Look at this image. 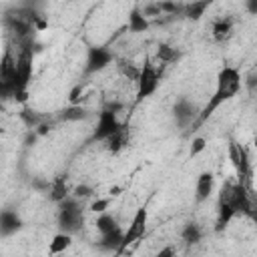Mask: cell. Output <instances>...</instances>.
Returning a JSON list of instances; mask_svg holds the SVG:
<instances>
[{"instance_id":"obj_38","label":"cell","mask_w":257,"mask_h":257,"mask_svg":"<svg viewBox=\"0 0 257 257\" xmlns=\"http://www.w3.org/2000/svg\"><path fill=\"white\" fill-rule=\"evenodd\" d=\"M0 135H4V128H2V126H0Z\"/></svg>"},{"instance_id":"obj_15","label":"cell","mask_w":257,"mask_h":257,"mask_svg":"<svg viewBox=\"0 0 257 257\" xmlns=\"http://www.w3.org/2000/svg\"><path fill=\"white\" fill-rule=\"evenodd\" d=\"M128 30L131 32H135V34H139V32H145V30H149V18L143 14V10L139 8V6H133L131 8V12H128Z\"/></svg>"},{"instance_id":"obj_24","label":"cell","mask_w":257,"mask_h":257,"mask_svg":"<svg viewBox=\"0 0 257 257\" xmlns=\"http://www.w3.org/2000/svg\"><path fill=\"white\" fill-rule=\"evenodd\" d=\"M94 225H96L98 233H100V235H104V233L114 231V229L118 227V221H116V217H114V215H110V213H100V215L96 217Z\"/></svg>"},{"instance_id":"obj_10","label":"cell","mask_w":257,"mask_h":257,"mask_svg":"<svg viewBox=\"0 0 257 257\" xmlns=\"http://www.w3.org/2000/svg\"><path fill=\"white\" fill-rule=\"evenodd\" d=\"M173 116H175V122L185 128V126H189L191 122L197 120L199 108H197V104L191 102L187 96H181V98L173 104Z\"/></svg>"},{"instance_id":"obj_33","label":"cell","mask_w":257,"mask_h":257,"mask_svg":"<svg viewBox=\"0 0 257 257\" xmlns=\"http://www.w3.org/2000/svg\"><path fill=\"white\" fill-rule=\"evenodd\" d=\"M122 106H124L122 102H106L102 110H108V112H114V114H118V112L122 110Z\"/></svg>"},{"instance_id":"obj_32","label":"cell","mask_w":257,"mask_h":257,"mask_svg":"<svg viewBox=\"0 0 257 257\" xmlns=\"http://www.w3.org/2000/svg\"><path fill=\"white\" fill-rule=\"evenodd\" d=\"M82 84H76L72 90H70V94H68V102L70 104H78V98H80V94H82Z\"/></svg>"},{"instance_id":"obj_27","label":"cell","mask_w":257,"mask_h":257,"mask_svg":"<svg viewBox=\"0 0 257 257\" xmlns=\"http://www.w3.org/2000/svg\"><path fill=\"white\" fill-rule=\"evenodd\" d=\"M157 4H159L161 14H163V12H165V14H171V16L183 14V4H181V2H157Z\"/></svg>"},{"instance_id":"obj_1","label":"cell","mask_w":257,"mask_h":257,"mask_svg":"<svg viewBox=\"0 0 257 257\" xmlns=\"http://www.w3.org/2000/svg\"><path fill=\"white\" fill-rule=\"evenodd\" d=\"M241 86H243V78H241L239 68H235V66H223V68L217 72V86H215V92L211 94V98L207 100V104L199 110V116H197V120H195V126L201 124V122H205L223 102L235 98V96L239 94Z\"/></svg>"},{"instance_id":"obj_25","label":"cell","mask_w":257,"mask_h":257,"mask_svg":"<svg viewBox=\"0 0 257 257\" xmlns=\"http://www.w3.org/2000/svg\"><path fill=\"white\" fill-rule=\"evenodd\" d=\"M116 62H118V64H116L118 72H120V74H122L126 80H133V82H137V80H139V72H141V66L133 64L131 60H122V58H118Z\"/></svg>"},{"instance_id":"obj_6","label":"cell","mask_w":257,"mask_h":257,"mask_svg":"<svg viewBox=\"0 0 257 257\" xmlns=\"http://www.w3.org/2000/svg\"><path fill=\"white\" fill-rule=\"evenodd\" d=\"M147 221H149V211L147 207H139L135 211V217L131 221V225L126 227V231H122V241H120V247L114 255H120L122 251H126L131 245H135L137 241H141L147 233Z\"/></svg>"},{"instance_id":"obj_9","label":"cell","mask_w":257,"mask_h":257,"mask_svg":"<svg viewBox=\"0 0 257 257\" xmlns=\"http://www.w3.org/2000/svg\"><path fill=\"white\" fill-rule=\"evenodd\" d=\"M122 128V122L118 120V116L114 112H108V110H100L98 112V118H96V124L92 128V135H90V141H100L104 143L108 137H112L114 133H118Z\"/></svg>"},{"instance_id":"obj_35","label":"cell","mask_w":257,"mask_h":257,"mask_svg":"<svg viewBox=\"0 0 257 257\" xmlns=\"http://www.w3.org/2000/svg\"><path fill=\"white\" fill-rule=\"evenodd\" d=\"M48 131H50V126H48V124H46V122H40V124H38V126H36V128H34V133H36V135H38V137H44V135H46V133H48Z\"/></svg>"},{"instance_id":"obj_8","label":"cell","mask_w":257,"mask_h":257,"mask_svg":"<svg viewBox=\"0 0 257 257\" xmlns=\"http://www.w3.org/2000/svg\"><path fill=\"white\" fill-rule=\"evenodd\" d=\"M114 60V54L106 48V46H98L92 44L86 50V62H84V74H96L100 70H104L106 66H110Z\"/></svg>"},{"instance_id":"obj_22","label":"cell","mask_w":257,"mask_h":257,"mask_svg":"<svg viewBox=\"0 0 257 257\" xmlns=\"http://www.w3.org/2000/svg\"><path fill=\"white\" fill-rule=\"evenodd\" d=\"M20 120L24 122V126H26L28 131H34L40 122H44V116H42L38 110L30 108V106H22V110H20Z\"/></svg>"},{"instance_id":"obj_30","label":"cell","mask_w":257,"mask_h":257,"mask_svg":"<svg viewBox=\"0 0 257 257\" xmlns=\"http://www.w3.org/2000/svg\"><path fill=\"white\" fill-rule=\"evenodd\" d=\"M92 195H94V189H92L90 185H84V183H82V185H76V187L72 189V197L78 199V201H80V199H88V197H92Z\"/></svg>"},{"instance_id":"obj_13","label":"cell","mask_w":257,"mask_h":257,"mask_svg":"<svg viewBox=\"0 0 257 257\" xmlns=\"http://www.w3.org/2000/svg\"><path fill=\"white\" fill-rule=\"evenodd\" d=\"M211 36L215 42H225L233 36V18L231 16H221L213 22L211 26Z\"/></svg>"},{"instance_id":"obj_20","label":"cell","mask_w":257,"mask_h":257,"mask_svg":"<svg viewBox=\"0 0 257 257\" xmlns=\"http://www.w3.org/2000/svg\"><path fill=\"white\" fill-rule=\"evenodd\" d=\"M104 143H106L104 147H106V151H108V153H112V155L120 153V151H122V149L128 145V135H126V128L122 126L118 133H114L112 137H108Z\"/></svg>"},{"instance_id":"obj_26","label":"cell","mask_w":257,"mask_h":257,"mask_svg":"<svg viewBox=\"0 0 257 257\" xmlns=\"http://www.w3.org/2000/svg\"><path fill=\"white\" fill-rule=\"evenodd\" d=\"M179 56H181V54H179V50H177V48H173V46H171V44H167V42H161V44L157 46V58H159L161 62H165V64L175 62Z\"/></svg>"},{"instance_id":"obj_14","label":"cell","mask_w":257,"mask_h":257,"mask_svg":"<svg viewBox=\"0 0 257 257\" xmlns=\"http://www.w3.org/2000/svg\"><path fill=\"white\" fill-rule=\"evenodd\" d=\"M70 195V187H68V177L66 175H58L52 183H50V189H48V197L52 203H62L66 197Z\"/></svg>"},{"instance_id":"obj_2","label":"cell","mask_w":257,"mask_h":257,"mask_svg":"<svg viewBox=\"0 0 257 257\" xmlns=\"http://www.w3.org/2000/svg\"><path fill=\"white\" fill-rule=\"evenodd\" d=\"M219 201H225L231 205V209L235 211V215H247V217H255L253 211V203H251V191L241 185V183H231L225 181L219 193Z\"/></svg>"},{"instance_id":"obj_11","label":"cell","mask_w":257,"mask_h":257,"mask_svg":"<svg viewBox=\"0 0 257 257\" xmlns=\"http://www.w3.org/2000/svg\"><path fill=\"white\" fill-rule=\"evenodd\" d=\"M22 227H24V221L14 209H2L0 211V237H12Z\"/></svg>"},{"instance_id":"obj_12","label":"cell","mask_w":257,"mask_h":257,"mask_svg":"<svg viewBox=\"0 0 257 257\" xmlns=\"http://www.w3.org/2000/svg\"><path fill=\"white\" fill-rule=\"evenodd\" d=\"M213 189H215V177H213V173L211 171L199 173L197 183H195V201L197 203L207 201L213 195Z\"/></svg>"},{"instance_id":"obj_5","label":"cell","mask_w":257,"mask_h":257,"mask_svg":"<svg viewBox=\"0 0 257 257\" xmlns=\"http://www.w3.org/2000/svg\"><path fill=\"white\" fill-rule=\"evenodd\" d=\"M229 161L237 173V183L245 185L251 191V159L247 149L237 141H229Z\"/></svg>"},{"instance_id":"obj_17","label":"cell","mask_w":257,"mask_h":257,"mask_svg":"<svg viewBox=\"0 0 257 257\" xmlns=\"http://www.w3.org/2000/svg\"><path fill=\"white\" fill-rule=\"evenodd\" d=\"M181 239H183L187 245H197V243H201V239H203V229H201V225L195 223V221L185 223V227L181 229Z\"/></svg>"},{"instance_id":"obj_31","label":"cell","mask_w":257,"mask_h":257,"mask_svg":"<svg viewBox=\"0 0 257 257\" xmlns=\"http://www.w3.org/2000/svg\"><path fill=\"white\" fill-rule=\"evenodd\" d=\"M14 96V90H12V86L0 76V100H6V98H12Z\"/></svg>"},{"instance_id":"obj_18","label":"cell","mask_w":257,"mask_h":257,"mask_svg":"<svg viewBox=\"0 0 257 257\" xmlns=\"http://www.w3.org/2000/svg\"><path fill=\"white\" fill-rule=\"evenodd\" d=\"M209 6H211L209 0L187 2V4H183V14H181V16H185V18H189V20H201V16L205 14V10H207Z\"/></svg>"},{"instance_id":"obj_34","label":"cell","mask_w":257,"mask_h":257,"mask_svg":"<svg viewBox=\"0 0 257 257\" xmlns=\"http://www.w3.org/2000/svg\"><path fill=\"white\" fill-rule=\"evenodd\" d=\"M155 257H175V247H173V245H167V247H163Z\"/></svg>"},{"instance_id":"obj_36","label":"cell","mask_w":257,"mask_h":257,"mask_svg":"<svg viewBox=\"0 0 257 257\" xmlns=\"http://www.w3.org/2000/svg\"><path fill=\"white\" fill-rule=\"evenodd\" d=\"M247 8L251 10V14H257V0H249L247 2Z\"/></svg>"},{"instance_id":"obj_16","label":"cell","mask_w":257,"mask_h":257,"mask_svg":"<svg viewBox=\"0 0 257 257\" xmlns=\"http://www.w3.org/2000/svg\"><path fill=\"white\" fill-rule=\"evenodd\" d=\"M120 241H122V229L116 227L114 231L100 235V239H98V247H100L102 251H112V253H116L118 247H120Z\"/></svg>"},{"instance_id":"obj_37","label":"cell","mask_w":257,"mask_h":257,"mask_svg":"<svg viewBox=\"0 0 257 257\" xmlns=\"http://www.w3.org/2000/svg\"><path fill=\"white\" fill-rule=\"evenodd\" d=\"M120 195V187H110L108 189V197L112 199V197H118Z\"/></svg>"},{"instance_id":"obj_29","label":"cell","mask_w":257,"mask_h":257,"mask_svg":"<svg viewBox=\"0 0 257 257\" xmlns=\"http://www.w3.org/2000/svg\"><path fill=\"white\" fill-rule=\"evenodd\" d=\"M110 201H112L110 197H98V199H94L90 203V211L92 213H98V215L100 213H106V209L110 207Z\"/></svg>"},{"instance_id":"obj_21","label":"cell","mask_w":257,"mask_h":257,"mask_svg":"<svg viewBox=\"0 0 257 257\" xmlns=\"http://www.w3.org/2000/svg\"><path fill=\"white\" fill-rule=\"evenodd\" d=\"M70 245H72V235H68V233H56V235L50 239V243H48V253H50V255H60V253H64Z\"/></svg>"},{"instance_id":"obj_23","label":"cell","mask_w":257,"mask_h":257,"mask_svg":"<svg viewBox=\"0 0 257 257\" xmlns=\"http://www.w3.org/2000/svg\"><path fill=\"white\" fill-rule=\"evenodd\" d=\"M86 116H88V110L80 104H70V106L62 108L58 114L60 120H84Z\"/></svg>"},{"instance_id":"obj_7","label":"cell","mask_w":257,"mask_h":257,"mask_svg":"<svg viewBox=\"0 0 257 257\" xmlns=\"http://www.w3.org/2000/svg\"><path fill=\"white\" fill-rule=\"evenodd\" d=\"M159 82H161V72L151 60H145L137 80V102H143L145 98L153 96L159 88Z\"/></svg>"},{"instance_id":"obj_19","label":"cell","mask_w":257,"mask_h":257,"mask_svg":"<svg viewBox=\"0 0 257 257\" xmlns=\"http://www.w3.org/2000/svg\"><path fill=\"white\" fill-rule=\"evenodd\" d=\"M233 217H235V211L231 209V205L225 203V201H217V223H215V231H223L231 223Z\"/></svg>"},{"instance_id":"obj_3","label":"cell","mask_w":257,"mask_h":257,"mask_svg":"<svg viewBox=\"0 0 257 257\" xmlns=\"http://www.w3.org/2000/svg\"><path fill=\"white\" fill-rule=\"evenodd\" d=\"M32 36L20 40V50L16 56V72H14V94L28 90L30 78H32Z\"/></svg>"},{"instance_id":"obj_28","label":"cell","mask_w":257,"mask_h":257,"mask_svg":"<svg viewBox=\"0 0 257 257\" xmlns=\"http://www.w3.org/2000/svg\"><path fill=\"white\" fill-rule=\"evenodd\" d=\"M205 149H207V139H205V137H195V139L191 141V147H189V157L193 159V157L201 155Z\"/></svg>"},{"instance_id":"obj_4","label":"cell","mask_w":257,"mask_h":257,"mask_svg":"<svg viewBox=\"0 0 257 257\" xmlns=\"http://www.w3.org/2000/svg\"><path fill=\"white\" fill-rule=\"evenodd\" d=\"M84 223V209L78 199L68 195L62 203H58V227L60 233H76Z\"/></svg>"}]
</instances>
